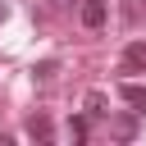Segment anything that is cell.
<instances>
[{
  "label": "cell",
  "instance_id": "cell-1",
  "mask_svg": "<svg viewBox=\"0 0 146 146\" xmlns=\"http://www.w3.org/2000/svg\"><path fill=\"white\" fill-rule=\"evenodd\" d=\"M105 18H110V0H82V5H78V23H82L87 32L105 27Z\"/></svg>",
  "mask_w": 146,
  "mask_h": 146
},
{
  "label": "cell",
  "instance_id": "cell-2",
  "mask_svg": "<svg viewBox=\"0 0 146 146\" xmlns=\"http://www.w3.org/2000/svg\"><path fill=\"white\" fill-rule=\"evenodd\" d=\"M119 100H123L137 119H146V82H119Z\"/></svg>",
  "mask_w": 146,
  "mask_h": 146
},
{
  "label": "cell",
  "instance_id": "cell-3",
  "mask_svg": "<svg viewBox=\"0 0 146 146\" xmlns=\"http://www.w3.org/2000/svg\"><path fill=\"white\" fill-rule=\"evenodd\" d=\"M123 68H128V73L146 68V41H128V46H123Z\"/></svg>",
  "mask_w": 146,
  "mask_h": 146
},
{
  "label": "cell",
  "instance_id": "cell-4",
  "mask_svg": "<svg viewBox=\"0 0 146 146\" xmlns=\"http://www.w3.org/2000/svg\"><path fill=\"white\" fill-rule=\"evenodd\" d=\"M87 114L91 119H110V96L105 91H87Z\"/></svg>",
  "mask_w": 146,
  "mask_h": 146
},
{
  "label": "cell",
  "instance_id": "cell-5",
  "mask_svg": "<svg viewBox=\"0 0 146 146\" xmlns=\"http://www.w3.org/2000/svg\"><path fill=\"white\" fill-rule=\"evenodd\" d=\"M50 132H55V128H50V119H46V114H36V119L27 123V137H36V141H50Z\"/></svg>",
  "mask_w": 146,
  "mask_h": 146
},
{
  "label": "cell",
  "instance_id": "cell-6",
  "mask_svg": "<svg viewBox=\"0 0 146 146\" xmlns=\"http://www.w3.org/2000/svg\"><path fill=\"white\" fill-rule=\"evenodd\" d=\"M68 137H73V141H87V137H91V123H87L82 114H78V119H68Z\"/></svg>",
  "mask_w": 146,
  "mask_h": 146
},
{
  "label": "cell",
  "instance_id": "cell-7",
  "mask_svg": "<svg viewBox=\"0 0 146 146\" xmlns=\"http://www.w3.org/2000/svg\"><path fill=\"white\" fill-rule=\"evenodd\" d=\"M5 14H9V9H5V5H0V23H5Z\"/></svg>",
  "mask_w": 146,
  "mask_h": 146
}]
</instances>
